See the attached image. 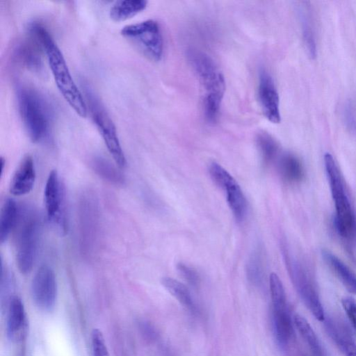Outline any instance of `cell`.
<instances>
[{"label":"cell","instance_id":"obj_1","mask_svg":"<svg viewBox=\"0 0 356 356\" xmlns=\"http://www.w3.org/2000/svg\"><path fill=\"white\" fill-rule=\"evenodd\" d=\"M29 31L31 38L44 49L60 92L79 116L86 118L88 113L86 100L75 84L63 55L53 38L42 25L35 22L29 24Z\"/></svg>","mask_w":356,"mask_h":356},{"label":"cell","instance_id":"obj_2","mask_svg":"<svg viewBox=\"0 0 356 356\" xmlns=\"http://www.w3.org/2000/svg\"><path fill=\"white\" fill-rule=\"evenodd\" d=\"M188 58L204 90L203 106L205 119L215 123L219 116L225 91V81L213 60L199 51H190Z\"/></svg>","mask_w":356,"mask_h":356},{"label":"cell","instance_id":"obj_3","mask_svg":"<svg viewBox=\"0 0 356 356\" xmlns=\"http://www.w3.org/2000/svg\"><path fill=\"white\" fill-rule=\"evenodd\" d=\"M19 113L26 132L33 143L44 141L49 135L51 113L47 102L35 89L22 86L17 89Z\"/></svg>","mask_w":356,"mask_h":356},{"label":"cell","instance_id":"obj_4","mask_svg":"<svg viewBox=\"0 0 356 356\" xmlns=\"http://www.w3.org/2000/svg\"><path fill=\"white\" fill-rule=\"evenodd\" d=\"M324 165L335 208V226L339 234L346 240L356 236V217L347 195L336 161L330 153L324 154Z\"/></svg>","mask_w":356,"mask_h":356},{"label":"cell","instance_id":"obj_5","mask_svg":"<svg viewBox=\"0 0 356 356\" xmlns=\"http://www.w3.org/2000/svg\"><path fill=\"white\" fill-rule=\"evenodd\" d=\"M17 224L16 258L18 268L23 274L29 273L37 253L40 231V222L33 208L19 211Z\"/></svg>","mask_w":356,"mask_h":356},{"label":"cell","instance_id":"obj_6","mask_svg":"<svg viewBox=\"0 0 356 356\" xmlns=\"http://www.w3.org/2000/svg\"><path fill=\"white\" fill-rule=\"evenodd\" d=\"M86 102L91 118L100 133L113 160L120 168L126 165V159L121 147L115 126L99 97L87 85L84 86Z\"/></svg>","mask_w":356,"mask_h":356},{"label":"cell","instance_id":"obj_7","mask_svg":"<svg viewBox=\"0 0 356 356\" xmlns=\"http://www.w3.org/2000/svg\"><path fill=\"white\" fill-rule=\"evenodd\" d=\"M121 34L147 58L155 62L161 60L163 40L156 21L147 19L126 25L122 29Z\"/></svg>","mask_w":356,"mask_h":356},{"label":"cell","instance_id":"obj_8","mask_svg":"<svg viewBox=\"0 0 356 356\" xmlns=\"http://www.w3.org/2000/svg\"><path fill=\"white\" fill-rule=\"evenodd\" d=\"M283 254L291 282L300 299L317 320L324 321V309L312 278L286 248L283 250Z\"/></svg>","mask_w":356,"mask_h":356},{"label":"cell","instance_id":"obj_9","mask_svg":"<svg viewBox=\"0 0 356 356\" xmlns=\"http://www.w3.org/2000/svg\"><path fill=\"white\" fill-rule=\"evenodd\" d=\"M44 204L49 222L64 234L67 230L65 191L56 170H51L44 188Z\"/></svg>","mask_w":356,"mask_h":356},{"label":"cell","instance_id":"obj_10","mask_svg":"<svg viewBox=\"0 0 356 356\" xmlns=\"http://www.w3.org/2000/svg\"><path fill=\"white\" fill-rule=\"evenodd\" d=\"M31 295L35 305L42 311L54 309L57 296V284L54 272L47 265L41 266L31 283Z\"/></svg>","mask_w":356,"mask_h":356},{"label":"cell","instance_id":"obj_11","mask_svg":"<svg viewBox=\"0 0 356 356\" xmlns=\"http://www.w3.org/2000/svg\"><path fill=\"white\" fill-rule=\"evenodd\" d=\"M96 197L91 193L83 195L79 205V230L81 248L89 254L95 241L98 223V207Z\"/></svg>","mask_w":356,"mask_h":356},{"label":"cell","instance_id":"obj_12","mask_svg":"<svg viewBox=\"0 0 356 356\" xmlns=\"http://www.w3.org/2000/svg\"><path fill=\"white\" fill-rule=\"evenodd\" d=\"M258 98L265 118L272 123H280L279 94L273 77L265 69H261L259 74Z\"/></svg>","mask_w":356,"mask_h":356},{"label":"cell","instance_id":"obj_13","mask_svg":"<svg viewBox=\"0 0 356 356\" xmlns=\"http://www.w3.org/2000/svg\"><path fill=\"white\" fill-rule=\"evenodd\" d=\"M29 324L24 304L17 296L10 298L7 320L6 334L13 343H19L25 339L28 333Z\"/></svg>","mask_w":356,"mask_h":356},{"label":"cell","instance_id":"obj_14","mask_svg":"<svg viewBox=\"0 0 356 356\" xmlns=\"http://www.w3.org/2000/svg\"><path fill=\"white\" fill-rule=\"evenodd\" d=\"M35 180V170L33 159L25 156L17 167L10 184V192L16 196L29 193Z\"/></svg>","mask_w":356,"mask_h":356},{"label":"cell","instance_id":"obj_15","mask_svg":"<svg viewBox=\"0 0 356 356\" xmlns=\"http://www.w3.org/2000/svg\"><path fill=\"white\" fill-rule=\"evenodd\" d=\"M322 257L326 264L337 275L346 290L356 295V275L335 254L327 250H323Z\"/></svg>","mask_w":356,"mask_h":356},{"label":"cell","instance_id":"obj_16","mask_svg":"<svg viewBox=\"0 0 356 356\" xmlns=\"http://www.w3.org/2000/svg\"><path fill=\"white\" fill-rule=\"evenodd\" d=\"M226 193V199L229 209L237 222H242L247 212L245 197L236 181L230 180L222 188Z\"/></svg>","mask_w":356,"mask_h":356},{"label":"cell","instance_id":"obj_17","mask_svg":"<svg viewBox=\"0 0 356 356\" xmlns=\"http://www.w3.org/2000/svg\"><path fill=\"white\" fill-rule=\"evenodd\" d=\"M272 320L276 340L280 346L285 347L293 333L292 322L288 308L273 309Z\"/></svg>","mask_w":356,"mask_h":356},{"label":"cell","instance_id":"obj_18","mask_svg":"<svg viewBox=\"0 0 356 356\" xmlns=\"http://www.w3.org/2000/svg\"><path fill=\"white\" fill-rule=\"evenodd\" d=\"M265 254L262 246L258 245L250 253L246 264V276L255 286L261 285L265 276Z\"/></svg>","mask_w":356,"mask_h":356},{"label":"cell","instance_id":"obj_19","mask_svg":"<svg viewBox=\"0 0 356 356\" xmlns=\"http://www.w3.org/2000/svg\"><path fill=\"white\" fill-rule=\"evenodd\" d=\"M278 171L282 179L290 183L302 180L304 176L302 165L294 154L286 152L278 159Z\"/></svg>","mask_w":356,"mask_h":356},{"label":"cell","instance_id":"obj_20","mask_svg":"<svg viewBox=\"0 0 356 356\" xmlns=\"http://www.w3.org/2000/svg\"><path fill=\"white\" fill-rule=\"evenodd\" d=\"M147 5L145 0L117 1L111 7L109 15L113 21H124L143 11Z\"/></svg>","mask_w":356,"mask_h":356},{"label":"cell","instance_id":"obj_21","mask_svg":"<svg viewBox=\"0 0 356 356\" xmlns=\"http://www.w3.org/2000/svg\"><path fill=\"white\" fill-rule=\"evenodd\" d=\"M19 211L15 200L6 198L4 201L0 215V241L6 242L17 222Z\"/></svg>","mask_w":356,"mask_h":356},{"label":"cell","instance_id":"obj_22","mask_svg":"<svg viewBox=\"0 0 356 356\" xmlns=\"http://www.w3.org/2000/svg\"><path fill=\"white\" fill-rule=\"evenodd\" d=\"M325 327L329 335L343 353L356 348L351 333L341 322L330 318L325 323Z\"/></svg>","mask_w":356,"mask_h":356},{"label":"cell","instance_id":"obj_23","mask_svg":"<svg viewBox=\"0 0 356 356\" xmlns=\"http://www.w3.org/2000/svg\"><path fill=\"white\" fill-rule=\"evenodd\" d=\"M298 13L304 44L309 56L313 59L316 56V43L309 8L307 5L300 6Z\"/></svg>","mask_w":356,"mask_h":356},{"label":"cell","instance_id":"obj_24","mask_svg":"<svg viewBox=\"0 0 356 356\" xmlns=\"http://www.w3.org/2000/svg\"><path fill=\"white\" fill-rule=\"evenodd\" d=\"M163 286L175 297L184 307L193 313L197 312V306L186 285L181 282L168 277L161 280Z\"/></svg>","mask_w":356,"mask_h":356},{"label":"cell","instance_id":"obj_25","mask_svg":"<svg viewBox=\"0 0 356 356\" xmlns=\"http://www.w3.org/2000/svg\"><path fill=\"white\" fill-rule=\"evenodd\" d=\"M92 170L100 177L115 185H122L124 177L112 163L104 157L97 156L90 162Z\"/></svg>","mask_w":356,"mask_h":356},{"label":"cell","instance_id":"obj_26","mask_svg":"<svg viewBox=\"0 0 356 356\" xmlns=\"http://www.w3.org/2000/svg\"><path fill=\"white\" fill-rule=\"evenodd\" d=\"M293 322L313 356H325L317 337L308 321L303 316L296 314L293 318Z\"/></svg>","mask_w":356,"mask_h":356},{"label":"cell","instance_id":"obj_27","mask_svg":"<svg viewBox=\"0 0 356 356\" xmlns=\"http://www.w3.org/2000/svg\"><path fill=\"white\" fill-rule=\"evenodd\" d=\"M257 145L265 164H270L277 158L279 153V145L268 134L259 133L257 137Z\"/></svg>","mask_w":356,"mask_h":356},{"label":"cell","instance_id":"obj_28","mask_svg":"<svg viewBox=\"0 0 356 356\" xmlns=\"http://www.w3.org/2000/svg\"><path fill=\"white\" fill-rule=\"evenodd\" d=\"M17 51L20 60L27 67L33 71H40L42 67V60L35 46L25 43L19 47Z\"/></svg>","mask_w":356,"mask_h":356},{"label":"cell","instance_id":"obj_29","mask_svg":"<svg viewBox=\"0 0 356 356\" xmlns=\"http://www.w3.org/2000/svg\"><path fill=\"white\" fill-rule=\"evenodd\" d=\"M269 286L273 309L287 307L286 293L282 282L275 273L270 275Z\"/></svg>","mask_w":356,"mask_h":356},{"label":"cell","instance_id":"obj_30","mask_svg":"<svg viewBox=\"0 0 356 356\" xmlns=\"http://www.w3.org/2000/svg\"><path fill=\"white\" fill-rule=\"evenodd\" d=\"M92 356H109L108 348L102 331L93 329L91 333Z\"/></svg>","mask_w":356,"mask_h":356},{"label":"cell","instance_id":"obj_31","mask_svg":"<svg viewBox=\"0 0 356 356\" xmlns=\"http://www.w3.org/2000/svg\"><path fill=\"white\" fill-rule=\"evenodd\" d=\"M177 269L179 275L193 287H197L200 282V275L193 267L184 264L179 263Z\"/></svg>","mask_w":356,"mask_h":356},{"label":"cell","instance_id":"obj_32","mask_svg":"<svg viewBox=\"0 0 356 356\" xmlns=\"http://www.w3.org/2000/svg\"><path fill=\"white\" fill-rule=\"evenodd\" d=\"M341 304L353 327L356 330V300L350 296L344 297Z\"/></svg>","mask_w":356,"mask_h":356},{"label":"cell","instance_id":"obj_33","mask_svg":"<svg viewBox=\"0 0 356 356\" xmlns=\"http://www.w3.org/2000/svg\"><path fill=\"white\" fill-rule=\"evenodd\" d=\"M346 356H356V348L349 350L344 353Z\"/></svg>","mask_w":356,"mask_h":356}]
</instances>
